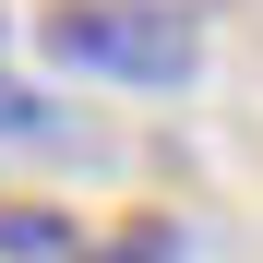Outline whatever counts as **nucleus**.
Listing matches in <instances>:
<instances>
[{
	"label": "nucleus",
	"mask_w": 263,
	"mask_h": 263,
	"mask_svg": "<svg viewBox=\"0 0 263 263\" xmlns=\"http://www.w3.org/2000/svg\"><path fill=\"white\" fill-rule=\"evenodd\" d=\"M36 48L60 72L132 84V96H180L203 72V24L180 0H48V12H36Z\"/></svg>",
	"instance_id": "obj_1"
},
{
	"label": "nucleus",
	"mask_w": 263,
	"mask_h": 263,
	"mask_svg": "<svg viewBox=\"0 0 263 263\" xmlns=\"http://www.w3.org/2000/svg\"><path fill=\"white\" fill-rule=\"evenodd\" d=\"M96 263H167V239H156V228H132V239H108Z\"/></svg>",
	"instance_id": "obj_2"
}]
</instances>
